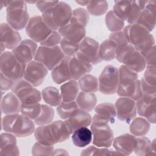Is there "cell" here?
Segmentation results:
<instances>
[{
  "label": "cell",
  "instance_id": "obj_9",
  "mask_svg": "<svg viewBox=\"0 0 156 156\" xmlns=\"http://www.w3.org/2000/svg\"><path fill=\"white\" fill-rule=\"evenodd\" d=\"M52 30L44 22L42 16L36 15L30 18L26 27L27 36L36 43H41L51 34Z\"/></svg>",
  "mask_w": 156,
  "mask_h": 156
},
{
  "label": "cell",
  "instance_id": "obj_17",
  "mask_svg": "<svg viewBox=\"0 0 156 156\" xmlns=\"http://www.w3.org/2000/svg\"><path fill=\"white\" fill-rule=\"evenodd\" d=\"M1 43L3 44L6 49L13 50L21 42L20 34L13 29L7 23H1L0 25Z\"/></svg>",
  "mask_w": 156,
  "mask_h": 156
},
{
  "label": "cell",
  "instance_id": "obj_58",
  "mask_svg": "<svg viewBox=\"0 0 156 156\" xmlns=\"http://www.w3.org/2000/svg\"><path fill=\"white\" fill-rule=\"evenodd\" d=\"M68 155L69 154L66 152V151L65 150V149H55V150L54 149V153H53L52 155Z\"/></svg>",
  "mask_w": 156,
  "mask_h": 156
},
{
  "label": "cell",
  "instance_id": "obj_46",
  "mask_svg": "<svg viewBox=\"0 0 156 156\" xmlns=\"http://www.w3.org/2000/svg\"><path fill=\"white\" fill-rule=\"evenodd\" d=\"M54 148L52 146H48L37 142L32 149L33 155H52Z\"/></svg>",
  "mask_w": 156,
  "mask_h": 156
},
{
  "label": "cell",
  "instance_id": "obj_13",
  "mask_svg": "<svg viewBox=\"0 0 156 156\" xmlns=\"http://www.w3.org/2000/svg\"><path fill=\"white\" fill-rule=\"evenodd\" d=\"M155 102V95L143 94L141 98L136 103L138 114L152 124H155L156 122Z\"/></svg>",
  "mask_w": 156,
  "mask_h": 156
},
{
  "label": "cell",
  "instance_id": "obj_52",
  "mask_svg": "<svg viewBox=\"0 0 156 156\" xmlns=\"http://www.w3.org/2000/svg\"><path fill=\"white\" fill-rule=\"evenodd\" d=\"M1 155H19V148L16 144H10L1 147Z\"/></svg>",
  "mask_w": 156,
  "mask_h": 156
},
{
  "label": "cell",
  "instance_id": "obj_15",
  "mask_svg": "<svg viewBox=\"0 0 156 156\" xmlns=\"http://www.w3.org/2000/svg\"><path fill=\"white\" fill-rule=\"evenodd\" d=\"M37 49L36 42L32 40L26 39L21 41L12 52L18 60L27 65L34 58Z\"/></svg>",
  "mask_w": 156,
  "mask_h": 156
},
{
  "label": "cell",
  "instance_id": "obj_20",
  "mask_svg": "<svg viewBox=\"0 0 156 156\" xmlns=\"http://www.w3.org/2000/svg\"><path fill=\"white\" fill-rule=\"evenodd\" d=\"M136 136L133 134L124 133L115 138L113 141L114 148L123 155H129L134 151L136 145Z\"/></svg>",
  "mask_w": 156,
  "mask_h": 156
},
{
  "label": "cell",
  "instance_id": "obj_56",
  "mask_svg": "<svg viewBox=\"0 0 156 156\" xmlns=\"http://www.w3.org/2000/svg\"><path fill=\"white\" fill-rule=\"evenodd\" d=\"M15 81L8 78L3 74L1 73L0 78V83H1V89L2 91H7L11 90Z\"/></svg>",
  "mask_w": 156,
  "mask_h": 156
},
{
  "label": "cell",
  "instance_id": "obj_4",
  "mask_svg": "<svg viewBox=\"0 0 156 156\" xmlns=\"http://www.w3.org/2000/svg\"><path fill=\"white\" fill-rule=\"evenodd\" d=\"M26 67V65L18 60L12 51H4L1 54V73L11 80L16 81L23 78Z\"/></svg>",
  "mask_w": 156,
  "mask_h": 156
},
{
  "label": "cell",
  "instance_id": "obj_6",
  "mask_svg": "<svg viewBox=\"0 0 156 156\" xmlns=\"http://www.w3.org/2000/svg\"><path fill=\"white\" fill-rule=\"evenodd\" d=\"M65 57L60 46L53 47L40 46L34 60L42 63L48 70H52Z\"/></svg>",
  "mask_w": 156,
  "mask_h": 156
},
{
  "label": "cell",
  "instance_id": "obj_22",
  "mask_svg": "<svg viewBox=\"0 0 156 156\" xmlns=\"http://www.w3.org/2000/svg\"><path fill=\"white\" fill-rule=\"evenodd\" d=\"M121 63L137 73L143 71L146 66L144 58L135 48H133L125 55Z\"/></svg>",
  "mask_w": 156,
  "mask_h": 156
},
{
  "label": "cell",
  "instance_id": "obj_8",
  "mask_svg": "<svg viewBox=\"0 0 156 156\" xmlns=\"http://www.w3.org/2000/svg\"><path fill=\"white\" fill-rule=\"evenodd\" d=\"M100 93L112 95L116 93L119 85L118 69L112 65L106 66L98 79Z\"/></svg>",
  "mask_w": 156,
  "mask_h": 156
},
{
  "label": "cell",
  "instance_id": "obj_34",
  "mask_svg": "<svg viewBox=\"0 0 156 156\" xmlns=\"http://www.w3.org/2000/svg\"><path fill=\"white\" fill-rule=\"evenodd\" d=\"M41 96L44 101L52 107H57L62 101L59 90L52 86L44 88L42 90Z\"/></svg>",
  "mask_w": 156,
  "mask_h": 156
},
{
  "label": "cell",
  "instance_id": "obj_25",
  "mask_svg": "<svg viewBox=\"0 0 156 156\" xmlns=\"http://www.w3.org/2000/svg\"><path fill=\"white\" fill-rule=\"evenodd\" d=\"M21 101L12 92L7 93L1 99V109L5 115L18 113L21 111Z\"/></svg>",
  "mask_w": 156,
  "mask_h": 156
},
{
  "label": "cell",
  "instance_id": "obj_51",
  "mask_svg": "<svg viewBox=\"0 0 156 156\" xmlns=\"http://www.w3.org/2000/svg\"><path fill=\"white\" fill-rule=\"evenodd\" d=\"M18 113L6 115L2 118V129L7 132L12 133L13 124L17 118Z\"/></svg>",
  "mask_w": 156,
  "mask_h": 156
},
{
  "label": "cell",
  "instance_id": "obj_14",
  "mask_svg": "<svg viewBox=\"0 0 156 156\" xmlns=\"http://www.w3.org/2000/svg\"><path fill=\"white\" fill-rule=\"evenodd\" d=\"M69 69L72 79L76 80L91 71L92 64L81 52L78 51L71 57Z\"/></svg>",
  "mask_w": 156,
  "mask_h": 156
},
{
  "label": "cell",
  "instance_id": "obj_7",
  "mask_svg": "<svg viewBox=\"0 0 156 156\" xmlns=\"http://www.w3.org/2000/svg\"><path fill=\"white\" fill-rule=\"evenodd\" d=\"M141 9L136 1H115L113 12L119 19L129 24L136 23Z\"/></svg>",
  "mask_w": 156,
  "mask_h": 156
},
{
  "label": "cell",
  "instance_id": "obj_59",
  "mask_svg": "<svg viewBox=\"0 0 156 156\" xmlns=\"http://www.w3.org/2000/svg\"><path fill=\"white\" fill-rule=\"evenodd\" d=\"M76 2L80 5H87L90 2V1H76Z\"/></svg>",
  "mask_w": 156,
  "mask_h": 156
},
{
  "label": "cell",
  "instance_id": "obj_3",
  "mask_svg": "<svg viewBox=\"0 0 156 156\" xmlns=\"http://www.w3.org/2000/svg\"><path fill=\"white\" fill-rule=\"evenodd\" d=\"M6 7V20L13 29L21 30L27 26L29 21V15L25 1H4Z\"/></svg>",
  "mask_w": 156,
  "mask_h": 156
},
{
  "label": "cell",
  "instance_id": "obj_2",
  "mask_svg": "<svg viewBox=\"0 0 156 156\" xmlns=\"http://www.w3.org/2000/svg\"><path fill=\"white\" fill-rule=\"evenodd\" d=\"M73 10L71 6L63 1L42 13V18L52 30H57L67 24L71 18Z\"/></svg>",
  "mask_w": 156,
  "mask_h": 156
},
{
  "label": "cell",
  "instance_id": "obj_39",
  "mask_svg": "<svg viewBox=\"0 0 156 156\" xmlns=\"http://www.w3.org/2000/svg\"><path fill=\"white\" fill-rule=\"evenodd\" d=\"M136 145L133 151L136 155L139 156H144L155 154L151 149V141L148 138L142 136L136 137Z\"/></svg>",
  "mask_w": 156,
  "mask_h": 156
},
{
  "label": "cell",
  "instance_id": "obj_24",
  "mask_svg": "<svg viewBox=\"0 0 156 156\" xmlns=\"http://www.w3.org/2000/svg\"><path fill=\"white\" fill-rule=\"evenodd\" d=\"M96 114L93 118L104 121L107 122L114 123L116 116V108L114 104L110 102H104L95 106Z\"/></svg>",
  "mask_w": 156,
  "mask_h": 156
},
{
  "label": "cell",
  "instance_id": "obj_35",
  "mask_svg": "<svg viewBox=\"0 0 156 156\" xmlns=\"http://www.w3.org/2000/svg\"><path fill=\"white\" fill-rule=\"evenodd\" d=\"M116 46L111 40L107 39L99 45V55L102 60L110 61L115 58Z\"/></svg>",
  "mask_w": 156,
  "mask_h": 156
},
{
  "label": "cell",
  "instance_id": "obj_38",
  "mask_svg": "<svg viewBox=\"0 0 156 156\" xmlns=\"http://www.w3.org/2000/svg\"><path fill=\"white\" fill-rule=\"evenodd\" d=\"M105 24L108 29L112 32H116L121 31L124 26V21L118 18L113 10H110L105 15Z\"/></svg>",
  "mask_w": 156,
  "mask_h": 156
},
{
  "label": "cell",
  "instance_id": "obj_5",
  "mask_svg": "<svg viewBox=\"0 0 156 156\" xmlns=\"http://www.w3.org/2000/svg\"><path fill=\"white\" fill-rule=\"evenodd\" d=\"M91 131L93 145L100 147H109L112 144L113 132L108 122L93 118Z\"/></svg>",
  "mask_w": 156,
  "mask_h": 156
},
{
  "label": "cell",
  "instance_id": "obj_53",
  "mask_svg": "<svg viewBox=\"0 0 156 156\" xmlns=\"http://www.w3.org/2000/svg\"><path fill=\"white\" fill-rule=\"evenodd\" d=\"M1 147L10 144H16V138L12 133L5 132L1 135Z\"/></svg>",
  "mask_w": 156,
  "mask_h": 156
},
{
  "label": "cell",
  "instance_id": "obj_47",
  "mask_svg": "<svg viewBox=\"0 0 156 156\" xmlns=\"http://www.w3.org/2000/svg\"><path fill=\"white\" fill-rule=\"evenodd\" d=\"M71 17L82 23L86 26H87L90 19L88 12L87 10L82 8H76L73 10Z\"/></svg>",
  "mask_w": 156,
  "mask_h": 156
},
{
  "label": "cell",
  "instance_id": "obj_29",
  "mask_svg": "<svg viewBox=\"0 0 156 156\" xmlns=\"http://www.w3.org/2000/svg\"><path fill=\"white\" fill-rule=\"evenodd\" d=\"M79 90L78 83L76 80H70L60 87V94L62 101L71 102L76 101Z\"/></svg>",
  "mask_w": 156,
  "mask_h": 156
},
{
  "label": "cell",
  "instance_id": "obj_28",
  "mask_svg": "<svg viewBox=\"0 0 156 156\" xmlns=\"http://www.w3.org/2000/svg\"><path fill=\"white\" fill-rule=\"evenodd\" d=\"M21 104H34L40 102L41 94L33 85H30L21 90L16 94Z\"/></svg>",
  "mask_w": 156,
  "mask_h": 156
},
{
  "label": "cell",
  "instance_id": "obj_48",
  "mask_svg": "<svg viewBox=\"0 0 156 156\" xmlns=\"http://www.w3.org/2000/svg\"><path fill=\"white\" fill-rule=\"evenodd\" d=\"M62 36L57 30H52L51 34L48 37V38L42 41L40 44L41 46L53 47L57 46L62 40Z\"/></svg>",
  "mask_w": 156,
  "mask_h": 156
},
{
  "label": "cell",
  "instance_id": "obj_33",
  "mask_svg": "<svg viewBox=\"0 0 156 156\" xmlns=\"http://www.w3.org/2000/svg\"><path fill=\"white\" fill-rule=\"evenodd\" d=\"M130 132L136 136L146 135L150 129V122L143 117L134 118L130 123Z\"/></svg>",
  "mask_w": 156,
  "mask_h": 156
},
{
  "label": "cell",
  "instance_id": "obj_55",
  "mask_svg": "<svg viewBox=\"0 0 156 156\" xmlns=\"http://www.w3.org/2000/svg\"><path fill=\"white\" fill-rule=\"evenodd\" d=\"M59 2L58 1H38L36 2V6L37 9L41 12L43 13L48 9L55 6Z\"/></svg>",
  "mask_w": 156,
  "mask_h": 156
},
{
  "label": "cell",
  "instance_id": "obj_37",
  "mask_svg": "<svg viewBox=\"0 0 156 156\" xmlns=\"http://www.w3.org/2000/svg\"><path fill=\"white\" fill-rule=\"evenodd\" d=\"M118 72L119 85H127L138 79V73L124 65H122L119 66Z\"/></svg>",
  "mask_w": 156,
  "mask_h": 156
},
{
  "label": "cell",
  "instance_id": "obj_40",
  "mask_svg": "<svg viewBox=\"0 0 156 156\" xmlns=\"http://www.w3.org/2000/svg\"><path fill=\"white\" fill-rule=\"evenodd\" d=\"M54 116V109L49 105L41 104V111L40 115L35 120V124L43 126L49 124L52 122Z\"/></svg>",
  "mask_w": 156,
  "mask_h": 156
},
{
  "label": "cell",
  "instance_id": "obj_36",
  "mask_svg": "<svg viewBox=\"0 0 156 156\" xmlns=\"http://www.w3.org/2000/svg\"><path fill=\"white\" fill-rule=\"evenodd\" d=\"M78 85L81 91L95 93L99 90V82L98 78L91 74H87L80 77Z\"/></svg>",
  "mask_w": 156,
  "mask_h": 156
},
{
  "label": "cell",
  "instance_id": "obj_18",
  "mask_svg": "<svg viewBox=\"0 0 156 156\" xmlns=\"http://www.w3.org/2000/svg\"><path fill=\"white\" fill-rule=\"evenodd\" d=\"M35 130V122L32 119L23 114H18L13 124L12 133L16 137L24 138L32 135Z\"/></svg>",
  "mask_w": 156,
  "mask_h": 156
},
{
  "label": "cell",
  "instance_id": "obj_44",
  "mask_svg": "<svg viewBox=\"0 0 156 156\" xmlns=\"http://www.w3.org/2000/svg\"><path fill=\"white\" fill-rule=\"evenodd\" d=\"M108 2L106 1H90L87 5V10L89 14L93 16H101L107 11Z\"/></svg>",
  "mask_w": 156,
  "mask_h": 156
},
{
  "label": "cell",
  "instance_id": "obj_41",
  "mask_svg": "<svg viewBox=\"0 0 156 156\" xmlns=\"http://www.w3.org/2000/svg\"><path fill=\"white\" fill-rule=\"evenodd\" d=\"M77 108H79V107L76 101L71 102L62 101L57 107V112L62 119L66 120L69 118Z\"/></svg>",
  "mask_w": 156,
  "mask_h": 156
},
{
  "label": "cell",
  "instance_id": "obj_49",
  "mask_svg": "<svg viewBox=\"0 0 156 156\" xmlns=\"http://www.w3.org/2000/svg\"><path fill=\"white\" fill-rule=\"evenodd\" d=\"M146 69L142 78L145 82L152 86L156 87V69L155 66H146Z\"/></svg>",
  "mask_w": 156,
  "mask_h": 156
},
{
  "label": "cell",
  "instance_id": "obj_12",
  "mask_svg": "<svg viewBox=\"0 0 156 156\" xmlns=\"http://www.w3.org/2000/svg\"><path fill=\"white\" fill-rule=\"evenodd\" d=\"M48 70L42 63L34 60L26 65L23 78L36 87L44 80Z\"/></svg>",
  "mask_w": 156,
  "mask_h": 156
},
{
  "label": "cell",
  "instance_id": "obj_30",
  "mask_svg": "<svg viewBox=\"0 0 156 156\" xmlns=\"http://www.w3.org/2000/svg\"><path fill=\"white\" fill-rule=\"evenodd\" d=\"M76 102L79 108L88 112L95 107L97 98L94 93L80 91L77 96Z\"/></svg>",
  "mask_w": 156,
  "mask_h": 156
},
{
  "label": "cell",
  "instance_id": "obj_57",
  "mask_svg": "<svg viewBox=\"0 0 156 156\" xmlns=\"http://www.w3.org/2000/svg\"><path fill=\"white\" fill-rule=\"evenodd\" d=\"M140 82L143 94L148 95H155L156 87L147 84L146 82L144 81L143 79H141Z\"/></svg>",
  "mask_w": 156,
  "mask_h": 156
},
{
  "label": "cell",
  "instance_id": "obj_27",
  "mask_svg": "<svg viewBox=\"0 0 156 156\" xmlns=\"http://www.w3.org/2000/svg\"><path fill=\"white\" fill-rule=\"evenodd\" d=\"M49 125L55 143L65 141L68 139L70 135L72 134V132L65 121H55L50 123Z\"/></svg>",
  "mask_w": 156,
  "mask_h": 156
},
{
  "label": "cell",
  "instance_id": "obj_1",
  "mask_svg": "<svg viewBox=\"0 0 156 156\" xmlns=\"http://www.w3.org/2000/svg\"><path fill=\"white\" fill-rule=\"evenodd\" d=\"M122 32L128 42L139 52L155 45L154 36L146 28L138 23L127 25Z\"/></svg>",
  "mask_w": 156,
  "mask_h": 156
},
{
  "label": "cell",
  "instance_id": "obj_11",
  "mask_svg": "<svg viewBox=\"0 0 156 156\" xmlns=\"http://www.w3.org/2000/svg\"><path fill=\"white\" fill-rule=\"evenodd\" d=\"M115 106L119 120L129 124L135 118L136 106L134 100L126 97H121L116 101Z\"/></svg>",
  "mask_w": 156,
  "mask_h": 156
},
{
  "label": "cell",
  "instance_id": "obj_42",
  "mask_svg": "<svg viewBox=\"0 0 156 156\" xmlns=\"http://www.w3.org/2000/svg\"><path fill=\"white\" fill-rule=\"evenodd\" d=\"M81 155H122L118 151L109 150L107 147H100L96 146H91L84 150L80 154Z\"/></svg>",
  "mask_w": 156,
  "mask_h": 156
},
{
  "label": "cell",
  "instance_id": "obj_26",
  "mask_svg": "<svg viewBox=\"0 0 156 156\" xmlns=\"http://www.w3.org/2000/svg\"><path fill=\"white\" fill-rule=\"evenodd\" d=\"M116 93L120 97H126L137 101L143 95L140 80L137 79L124 86L118 85Z\"/></svg>",
  "mask_w": 156,
  "mask_h": 156
},
{
  "label": "cell",
  "instance_id": "obj_61",
  "mask_svg": "<svg viewBox=\"0 0 156 156\" xmlns=\"http://www.w3.org/2000/svg\"><path fill=\"white\" fill-rule=\"evenodd\" d=\"M37 1H25L26 3H29V4H36Z\"/></svg>",
  "mask_w": 156,
  "mask_h": 156
},
{
  "label": "cell",
  "instance_id": "obj_60",
  "mask_svg": "<svg viewBox=\"0 0 156 156\" xmlns=\"http://www.w3.org/2000/svg\"><path fill=\"white\" fill-rule=\"evenodd\" d=\"M151 146L152 151L155 152V139H154L152 142H151Z\"/></svg>",
  "mask_w": 156,
  "mask_h": 156
},
{
  "label": "cell",
  "instance_id": "obj_31",
  "mask_svg": "<svg viewBox=\"0 0 156 156\" xmlns=\"http://www.w3.org/2000/svg\"><path fill=\"white\" fill-rule=\"evenodd\" d=\"M71 139L76 146L79 147H85L92 140L91 131L87 127L77 129L73 132Z\"/></svg>",
  "mask_w": 156,
  "mask_h": 156
},
{
  "label": "cell",
  "instance_id": "obj_54",
  "mask_svg": "<svg viewBox=\"0 0 156 156\" xmlns=\"http://www.w3.org/2000/svg\"><path fill=\"white\" fill-rule=\"evenodd\" d=\"M30 85H31L29 82H27L24 79L21 78L14 82L12 88L11 89V91L15 94H16L21 90Z\"/></svg>",
  "mask_w": 156,
  "mask_h": 156
},
{
  "label": "cell",
  "instance_id": "obj_21",
  "mask_svg": "<svg viewBox=\"0 0 156 156\" xmlns=\"http://www.w3.org/2000/svg\"><path fill=\"white\" fill-rule=\"evenodd\" d=\"M65 122L73 133L77 129L90 126L92 122V118L88 112L79 108L65 120Z\"/></svg>",
  "mask_w": 156,
  "mask_h": 156
},
{
  "label": "cell",
  "instance_id": "obj_32",
  "mask_svg": "<svg viewBox=\"0 0 156 156\" xmlns=\"http://www.w3.org/2000/svg\"><path fill=\"white\" fill-rule=\"evenodd\" d=\"M35 138L37 142L48 146H54L55 143L52 136L50 125L39 126L34 131Z\"/></svg>",
  "mask_w": 156,
  "mask_h": 156
},
{
  "label": "cell",
  "instance_id": "obj_43",
  "mask_svg": "<svg viewBox=\"0 0 156 156\" xmlns=\"http://www.w3.org/2000/svg\"><path fill=\"white\" fill-rule=\"evenodd\" d=\"M41 111V104L39 102L34 104H21V113L35 120L40 115Z\"/></svg>",
  "mask_w": 156,
  "mask_h": 156
},
{
  "label": "cell",
  "instance_id": "obj_45",
  "mask_svg": "<svg viewBox=\"0 0 156 156\" xmlns=\"http://www.w3.org/2000/svg\"><path fill=\"white\" fill-rule=\"evenodd\" d=\"M60 47L65 56L72 57L79 51V44L62 38Z\"/></svg>",
  "mask_w": 156,
  "mask_h": 156
},
{
  "label": "cell",
  "instance_id": "obj_16",
  "mask_svg": "<svg viewBox=\"0 0 156 156\" xmlns=\"http://www.w3.org/2000/svg\"><path fill=\"white\" fill-rule=\"evenodd\" d=\"M99 44L94 39L85 37L79 43V52H81L92 65L100 63L102 60L99 55Z\"/></svg>",
  "mask_w": 156,
  "mask_h": 156
},
{
  "label": "cell",
  "instance_id": "obj_10",
  "mask_svg": "<svg viewBox=\"0 0 156 156\" xmlns=\"http://www.w3.org/2000/svg\"><path fill=\"white\" fill-rule=\"evenodd\" d=\"M58 30L63 38L78 44L86 35V26L72 17L67 24Z\"/></svg>",
  "mask_w": 156,
  "mask_h": 156
},
{
  "label": "cell",
  "instance_id": "obj_19",
  "mask_svg": "<svg viewBox=\"0 0 156 156\" xmlns=\"http://www.w3.org/2000/svg\"><path fill=\"white\" fill-rule=\"evenodd\" d=\"M156 2L146 1L145 5L141 10L136 23L146 28L149 32L153 30L155 26Z\"/></svg>",
  "mask_w": 156,
  "mask_h": 156
},
{
  "label": "cell",
  "instance_id": "obj_50",
  "mask_svg": "<svg viewBox=\"0 0 156 156\" xmlns=\"http://www.w3.org/2000/svg\"><path fill=\"white\" fill-rule=\"evenodd\" d=\"M140 52L144 58L146 66H155V45Z\"/></svg>",
  "mask_w": 156,
  "mask_h": 156
},
{
  "label": "cell",
  "instance_id": "obj_23",
  "mask_svg": "<svg viewBox=\"0 0 156 156\" xmlns=\"http://www.w3.org/2000/svg\"><path fill=\"white\" fill-rule=\"evenodd\" d=\"M71 57L65 56L51 73L52 80L57 84H61L72 79L69 69Z\"/></svg>",
  "mask_w": 156,
  "mask_h": 156
}]
</instances>
